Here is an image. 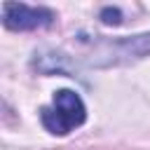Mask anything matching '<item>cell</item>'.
Masks as SVG:
<instances>
[{
	"instance_id": "3",
	"label": "cell",
	"mask_w": 150,
	"mask_h": 150,
	"mask_svg": "<svg viewBox=\"0 0 150 150\" xmlns=\"http://www.w3.org/2000/svg\"><path fill=\"white\" fill-rule=\"evenodd\" d=\"M56 14L47 7H30L23 2H5L2 5V23L9 30H35L47 28Z\"/></svg>"
},
{
	"instance_id": "1",
	"label": "cell",
	"mask_w": 150,
	"mask_h": 150,
	"mask_svg": "<svg viewBox=\"0 0 150 150\" xmlns=\"http://www.w3.org/2000/svg\"><path fill=\"white\" fill-rule=\"evenodd\" d=\"M42 127L54 136H68L73 129L82 127L87 120V108L80 94L73 89H59L52 98V105L40 110Z\"/></svg>"
},
{
	"instance_id": "2",
	"label": "cell",
	"mask_w": 150,
	"mask_h": 150,
	"mask_svg": "<svg viewBox=\"0 0 150 150\" xmlns=\"http://www.w3.org/2000/svg\"><path fill=\"white\" fill-rule=\"evenodd\" d=\"M150 54V33L131 35V38H120V40H105L96 47V59L91 63L110 66V63H124V61H136Z\"/></svg>"
},
{
	"instance_id": "4",
	"label": "cell",
	"mask_w": 150,
	"mask_h": 150,
	"mask_svg": "<svg viewBox=\"0 0 150 150\" xmlns=\"http://www.w3.org/2000/svg\"><path fill=\"white\" fill-rule=\"evenodd\" d=\"M101 21H103V23H108V26H110V23L115 26V23H120V21H122V14H120V9H117V7H103V9H101Z\"/></svg>"
}]
</instances>
